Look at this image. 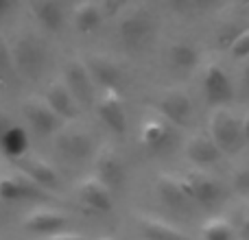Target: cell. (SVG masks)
Wrapping results in <instances>:
<instances>
[{
  "instance_id": "obj_30",
  "label": "cell",
  "mask_w": 249,
  "mask_h": 240,
  "mask_svg": "<svg viewBox=\"0 0 249 240\" xmlns=\"http://www.w3.org/2000/svg\"><path fill=\"white\" fill-rule=\"evenodd\" d=\"M39 240H88V238L79 236V234H51V236H44Z\"/></svg>"
},
{
  "instance_id": "obj_22",
  "label": "cell",
  "mask_w": 249,
  "mask_h": 240,
  "mask_svg": "<svg viewBox=\"0 0 249 240\" xmlns=\"http://www.w3.org/2000/svg\"><path fill=\"white\" fill-rule=\"evenodd\" d=\"M103 16L105 13H103L101 2H81L74 7L72 22H74V26H77V31H81V33H92V31L101 24Z\"/></svg>"
},
{
  "instance_id": "obj_24",
  "label": "cell",
  "mask_w": 249,
  "mask_h": 240,
  "mask_svg": "<svg viewBox=\"0 0 249 240\" xmlns=\"http://www.w3.org/2000/svg\"><path fill=\"white\" fill-rule=\"evenodd\" d=\"M57 144H59V149L64 151L66 155H70V157H81V155H86L88 149H90V137H88V133L79 131V129H70V131L61 133Z\"/></svg>"
},
{
  "instance_id": "obj_16",
  "label": "cell",
  "mask_w": 249,
  "mask_h": 240,
  "mask_svg": "<svg viewBox=\"0 0 249 240\" xmlns=\"http://www.w3.org/2000/svg\"><path fill=\"white\" fill-rule=\"evenodd\" d=\"M155 188H158V194L168 207H175V210H181V207L190 206V199L186 197V192L181 190L179 179L177 175H171V172H162L155 181Z\"/></svg>"
},
{
  "instance_id": "obj_20",
  "label": "cell",
  "mask_w": 249,
  "mask_h": 240,
  "mask_svg": "<svg viewBox=\"0 0 249 240\" xmlns=\"http://www.w3.org/2000/svg\"><path fill=\"white\" fill-rule=\"evenodd\" d=\"M86 68L94 81L103 83L105 90H107V87H116V81L121 79L118 66L114 64L112 59H107V57H90V59L86 61Z\"/></svg>"
},
{
  "instance_id": "obj_9",
  "label": "cell",
  "mask_w": 249,
  "mask_h": 240,
  "mask_svg": "<svg viewBox=\"0 0 249 240\" xmlns=\"http://www.w3.org/2000/svg\"><path fill=\"white\" fill-rule=\"evenodd\" d=\"M79 197L88 207H92L94 212H109L114 206L112 188L105 181H101L96 175L88 177L79 184Z\"/></svg>"
},
{
  "instance_id": "obj_11",
  "label": "cell",
  "mask_w": 249,
  "mask_h": 240,
  "mask_svg": "<svg viewBox=\"0 0 249 240\" xmlns=\"http://www.w3.org/2000/svg\"><path fill=\"white\" fill-rule=\"evenodd\" d=\"M16 166H18V172L26 175L31 181H35L37 186H57L59 177H57V171L51 166L48 162H44L42 157L37 155H24V157L16 159Z\"/></svg>"
},
{
  "instance_id": "obj_2",
  "label": "cell",
  "mask_w": 249,
  "mask_h": 240,
  "mask_svg": "<svg viewBox=\"0 0 249 240\" xmlns=\"http://www.w3.org/2000/svg\"><path fill=\"white\" fill-rule=\"evenodd\" d=\"M177 179H179V186L186 192V197L193 203L212 206V203H216L221 199V194H223V188H221L219 181L203 171H190V172H186V175H177Z\"/></svg>"
},
{
  "instance_id": "obj_33",
  "label": "cell",
  "mask_w": 249,
  "mask_h": 240,
  "mask_svg": "<svg viewBox=\"0 0 249 240\" xmlns=\"http://www.w3.org/2000/svg\"><path fill=\"white\" fill-rule=\"evenodd\" d=\"M7 9H9V2H7V0H0V16H2Z\"/></svg>"
},
{
  "instance_id": "obj_19",
  "label": "cell",
  "mask_w": 249,
  "mask_h": 240,
  "mask_svg": "<svg viewBox=\"0 0 249 240\" xmlns=\"http://www.w3.org/2000/svg\"><path fill=\"white\" fill-rule=\"evenodd\" d=\"M96 171H99V179L112 188V186L123 181V162L112 149H101L96 155Z\"/></svg>"
},
{
  "instance_id": "obj_1",
  "label": "cell",
  "mask_w": 249,
  "mask_h": 240,
  "mask_svg": "<svg viewBox=\"0 0 249 240\" xmlns=\"http://www.w3.org/2000/svg\"><path fill=\"white\" fill-rule=\"evenodd\" d=\"M208 133L223 155L236 153L243 144L241 116L230 107H214L208 118Z\"/></svg>"
},
{
  "instance_id": "obj_21",
  "label": "cell",
  "mask_w": 249,
  "mask_h": 240,
  "mask_svg": "<svg viewBox=\"0 0 249 240\" xmlns=\"http://www.w3.org/2000/svg\"><path fill=\"white\" fill-rule=\"evenodd\" d=\"M31 13L35 16V20L44 26V29H59L61 22H64V11H61V4L53 2V0H33L29 4Z\"/></svg>"
},
{
  "instance_id": "obj_5",
  "label": "cell",
  "mask_w": 249,
  "mask_h": 240,
  "mask_svg": "<svg viewBox=\"0 0 249 240\" xmlns=\"http://www.w3.org/2000/svg\"><path fill=\"white\" fill-rule=\"evenodd\" d=\"M184 153H186V157L199 168L214 166V164H219L221 157H223L221 149L214 144V140L210 137V133H206V131L193 133L184 144Z\"/></svg>"
},
{
  "instance_id": "obj_29",
  "label": "cell",
  "mask_w": 249,
  "mask_h": 240,
  "mask_svg": "<svg viewBox=\"0 0 249 240\" xmlns=\"http://www.w3.org/2000/svg\"><path fill=\"white\" fill-rule=\"evenodd\" d=\"M13 68V52L11 46L4 42V37H0V72H9Z\"/></svg>"
},
{
  "instance_id": "obj_27",
  "label": "cell",
  "mask_w": 249,
  "mask_h": 240,
  "mask_svg": "<svg viewBox=\"0 0 249 240\" xmlns=\"http://www.w3.org/2000/svg\"><path fill=\"white\" fill-rule=\"evenodd\" d=\"M228 51L234 59H247L249 57V29H243L234 35Z\"/></svg>"
},
{
  "instance_id": "obj_23",
  "label": "cell",
  "mask_w": 249,
  "mask_h": 240,
  "mask_svg": "<svg viewBox=\"0 0 249 240\" xmlns=\"http://www.w3.org/2000/svg\"><path fill=\"white\" fill-rule=\"evenodd\" d=\"M140 140L144 146L158 149L168 140V124L164 118H146L140 129Z\"/></svg>"
},
{
  "instance_id": "obj_25",
  "label": "cell",
  "mask_w": 249,
  "mask_h": 240,
  "mask_svg": "<svg viewBox=\"0 0 249 240\" xmlns=\"http://www.w3.org/2000/svg\"><path fill=\"white\" fill-rule=\"evenodd\" d=\"M168 59L175 68L179 70H190L197 66L199 61V52L193 44L188 42H175L171 48H168Z\"/></svg>"
},
{
  "instance_id": "obj_17",
  "label": "cell",
  "mask_w": 249,
  "mask_h": 240,
  "mask_svg": "<svg viewBox=\"0 0 249 240\" xmlns=\"http://www.w3.org/2000/svg\"><path fill=\"white\" fill-rule=\"evenodd\" d=\"M138 225H140V232L146 240H190L184 232L171 227L168 223L160 219H153V216L140 214L138 216Z\"/></svg>"
},
{
  "instance_id": "obj_8",
  "label": "cell",
  "mask_w": 249,
  "mask_h": 240,
  "mask_svg": "<svg viewBox=\"0 0 249 240\" xmlns=\"http://www.w3.org/2000/svg\"><path fill=\"white\" fill-rule=\"evenodd\" d=\"M26 197H37V199H48L51 194L42 192V186L31 181L22 172H13V175L0 177V201H18V199Z\"/></svg>"
},
{
  "instance_id": "obj_15",
  "label": "cell",
  "mask_w": 249,
  "mask_h": 240,
  "mask_svg": "<svg viewBox=\"0 0 249 240\" xmlns=\"http://www.w3.org/2000/svg\"><path fill=\"white\" fill-rule=\"evenodd\" d=\"M68 223V216H64L57 210H33L31 214H26L24 219V227L29 232L35 234H44V236H51L55 234L59 227Z\"/></svg>"
},
{
  "instance_id": "obj_18",
  "label": "cell",
  "mask_w": 249,
  "mask_h": 240,
  "mask_svg": "<svg viewBox=\"0 0 249 240\" xmlns=\"http://www.w3.org/2000/svg\"><path fill=\"white\" fill-rule=\"evenodd\" d=\"M26 149H29V136L22 127L18 124H9L2 133H0V151L2 155H7L9 159H20L26 155Z\"/></svg>"
},
{
  "instance_id": "obj_34",
  "label": "cell",
  "mask_w": 249,
  "mask_h": 240,
  "mask_svg": "<svg viewBox=\"0 0 249 240\" xmlns=\"http://www.w3.org/2000/svg\"><path fill=\"white\" fill-rule=\"evenodd\" d=\"M105 240H107V238H105Z\"/></svg>"
},
{
  "instance_id": "obj_12",
  "label": "cell",
  "mask_w": 249,
  "mask_h": 240,
  "mask_svg": "<svg viewBox=\"0 0 249 240\" xmlns=\"http://www.w3.org/2000/svg\"><path fill=\"white\" fill-rule=\"evenodd\" d=\"M24 118L33 124V129H37L39 133H51L59 124V116L51 109V105L46 103V99L33 96L24 103Z\"/></svg>"
},
{
  "instance_id": "obj_28",
  "label": "cell",
  "mask_w": 249,
  "mask_h": 240,
  "mask_svg": "<svg viewBox=\"0 0 249 240\" xmlns=\"http://www.w3.org/2000/svg\"><path fill=\"white\" fill-rule=\"evenodd\" d=\"M232 184L238 194H249V164H241L232 172Z\"/></svg>"
},
{
  "instance_id": "obj_3",
  "label": "cell",
  "mask_w": 249,
  "mask_h": 240,
  "mask_svg": "<svg viewBox=\"0 0 249 240\" xmlns=\"http://www.w3.org/2000/svg\"><path fill=\"white\" fill-rule=\"evenodd\" d=\"M201 86L203 94L214 107H228V103L234 96V87L230 81V74L216 61H208L201 70Z\"/></svg>"
},
{
  "instance_id": "obj_7",
  "label": "cell",
  "mask_w": 249,
  "mask_h": 240,
  "mask_svg": "<svg viewBox=\"0 0 249 240\" xmlns=\"http://www.w3.org/2000/svg\"><path fill=\"white\" fill-rule=\"evenodd\" d=\"M151 26H153V20H151L149 9H144V7H129L118 17V33L127 42H140V39H144L151 33Z\"/></svg>"
},
{
  "instance_id": "obj_4",
  "label": "cell",
  "mask_w": 249,
  "mask_h": 240,
  "mask_svg": "<svg viewBox=\"0 0 249 240\" xmlns=\"http://www.w3.org/2000/svg\"><path fill=\"white\" fill-rule=\"evenodd\" d=\"M155 107L166 122L179 124V127L188 122L193 116V99L188 92L179 90V87H171V90L162 92L155 101Z\"/></svg>"
},
{
  "instance_id": "obj_10",
  "label": "cell",
  "mask_w": 249,
  "mask_h": 240,
  "mask_svg": "<svg viewBox=\"0 0 249 240\" xmlns=\"http://www.w3.org/2000/svg\"><path fill=\"white\" fill-rule=\"evenodd\" d=\"M66 87L72 92L77 103H90L92 101L94 87H92V77L83 61L72 59L66 64Z\"/></svg>"
},
{
  "instance_id": "obj_13",
  "label": "cell",
  "mask_w": 249,
  "mask_h": 240,
  "mask_svg": "<svg viewBox=\"0 0 249 240\" xmlns=\"http://www.w3.org/2000/svg\"><path fill=\"white\" fill-rule=\"evenodd\" d=\"M46 103L51 105V109L59 118H74L79 114L77 99H74L72 92L66 87V83H61V81H55L53 86H48Z\"/></svg>"
},
{
  "instance_id": "obj_14",
  "label": "cell",
  "mask_w": 249,
  "mask_h": 240,
  "mask_svg": "<svg viewBox=\"0 0 249 240\" xmlns=\"http://www.w3.org/2000/svg\"><path fill=\"white\" fill-rule=\"evenodd\" d=\"M13 52V66L22 70L26 74L37 72L39 64H42V46L31 37H22L18 39V44L11 48Z\"/></svg>"
},
{
  "instance_id": "obj_26",
  "label": "cell",
  "mask_w": 249,
  "mask_h": 240,
  "mask_svg": "<svg viewBox=\"0 0 249 240\" xmlns=\"http://www.w3.org/2000/svg\"><path fill=\"white\" fill-rule=\"evenodd\" d=\"M203 240H234V227L223 216H212L201 225Z\"/></svg>"
},
{
  "instance_id": "obj_6",
  "label": "cell",
  "mask_w": 249,
  "mask_h": 240,
  "mask_svg": "<svg viewBox=\"0 0 249 240\" xmlns=\"http://www.w3.org/2000/svg\"><path fill=\"white\" fill-rule=\"evenodd\" d=\"M96 112L101 120L112 129L114 133H123L127 129V114H124V101L118 94L116 87H107L103 90L101 99L96 101Z\"/></svg>"
},
{
  "instance_id": "obj_31",
  "label": "cell",
  "mask_w": 249,
  "mask_h": 240,
  "mask_svg": "<svg viewBox=\"0 0 249 240\" xmlns=\"http://www.w3.org/2000/svg\"><path fill=\"white\" fill-rule=\"evenodd\" d=\"M241 133H243V142H249V114L241 116Z\"/></svg>"
},
{
  "instance_id": "obj_32",
  "label": "cell",
  "mask_w": 249,
  "mask_h": 240,
  "mask_svg": "<svg viewBox=\"0 0 249 240\" xmlns=\"http://www.w3.org/2000/svg\"><path fill=\"white\" fill-rule=\"evenodd\" d=\"M241 236H243V240H249V212L241 221Z\"/></svg>"
}]
</instances>
